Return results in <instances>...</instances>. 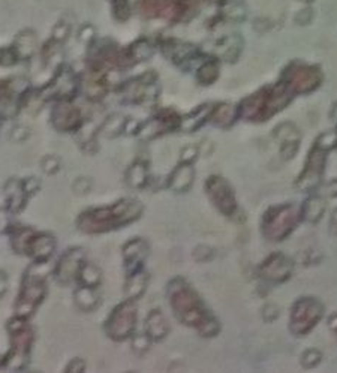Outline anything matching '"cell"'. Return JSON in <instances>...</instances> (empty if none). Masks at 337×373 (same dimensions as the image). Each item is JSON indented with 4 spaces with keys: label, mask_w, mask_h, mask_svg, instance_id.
<instances>
[{
    "label": "cell",
    "mask_w": 337,
    "mask_h": 373,
    "mask_svg": "<svg viewBox=\"0 0 337 373\" xmlns=\"http://www.w3.org/2000/svg\"><path fill=\"white\" fill-rule=\"evenodd\" d=\"M322 78L324 77L319 68L292 61L283 71L280 81L288 87V90L292 95H307L318 89L322 83Z\"/></svg>",
    "instance_id": "obj_5"
},
{
    "label": "cell",
    "mask_w": 337,
    "mask_h": 373,
    "mask_svg": "<svg viewBox=\"0 0 337 373\" xmlns=\"http://www.w3.org/2000/svg\"><path fill=\"white\" fill-rule=\"evenodd\" d=\"M303 2H307L309 4V2H314V0H303Z\"/></svg>",
    "instance_id": "obj_30"
},
{
    "label": "cell",
    "mask_w": 337,
    "mask_h": 373,
    "mask_svg": "<svg viewBox=\"0 0 337 373\" xmlns=\"http://www.w3.org/2000/svg\"><path fill=\"white\" fill-rule=\"evenodd\" d=\"M170 331V326L159 310H153L147 318V333L153 339H164Z\"/></svg>",
    "instance_id": "obj_19"
},
{
    "label": "cell",
    "mask_w": 337,
    "mask_h": 373,
    "mask_svg": "<svg viewBox=\"0 0 337 373\" xmlns=\"http://www.w3.org/2000/svg\"><path fill=\"white\" fill-rule=\"evenodd\" d=\"M211 108H213V107L208 105V104L196 107L194 111H191L189 114H186L184 117L180 119L179 129H182L184 132H195V131H198L210 119Z\"/></svg>",
    "instance_id": "obj_16"
},
{
    "label": "cell",
    "mask_w": 337,
    "mask_h": 373,
    "mask_svg": "<svg viewBox=\"0 0 337 373\" xmlns=\"http://www.w3.org/2000/svg\"><path fill=\"white\" fill-rule=\"evenodd\" d=\"M134 324H135V307L131 303H124L116 310L114 314H112L108 322V330L112 338L124 339L128 338L131 331L134 330Z\"/></svg>",
    "instance_id": "obj_11"
},
{
    "label": "cell",
    "mask_w": 337,
    "mask_h": 373,
    "mask_svg": "<svg viewBox=\"0 0 337 373\" xmlns=\"http://www.w3.org/2000/svg\"><path fill=\"white\" fill-rule=\"evenodd\" d=\"M327 324H329V328H330L334 334H337V312H334L333 315H330V318H329V321H327Z\"/></svg>",
    "instance_id": "obj_28"
},
{
    "label": "cell",
    "mask_w": 337,
    "mask_h": 373,
    "mask_svg": "<svg viewBox=\"0 0 337 373\" xmlns=\"http://www.w3.org/2000/svg\"><path fill=\"white\" fill-rule=\"evenodd\" d=\"M326 213V201L319 195H312L302 206V218L310 223H317Z\"/></svg>",
    "instance_id": "obj_18"
},
{
    "label": "cell",
    "mask_w": 337,
    "mask_h": 373,
    "mask_svg": "<svg viewBox=\"0 0 337 373\" xmlns=\"http://www.w3.org/2000/svg\"><path fill=\"white\" fill-rule=\"evenodd\" d=\"M302 206L294 203L270 207L261 219V230L270 242H283L302 220Z\"/></svg>",
    "instance_id": "obj_3"
},
{
    "label": "cell",
    "mask_w": 337,
    "mask_h": 373,
    "mask_svg": "<svg viewBox=\"0 0 337 373\" xmlns=\"http://www.w3.org/2000/svg\"><path fill=\"white\" fill-rule=\"evenodd\" d=\"M243 52V40L240 35H227L210 44V53L225 61H235Z\"/></svg>",
    "instance_id": "obj_12"
},
{
    "label": "cell",
    "mask_w": 337,
    "mask_h": 373,
    "mask_svg": "<svg viewBox=\"0 0 337 373\" xmlns=\"http://www.w3.org/2000/svg\"><path fill=\"white\" fill-rule=\"evenodd\" d=\"M194 179H195V170L192 162H182L174 168V171L171 172V176L168 179V188L174 192H187L194 184Z\"/></svg>",
    "instance_id": "obj_14"
},
{
    "label": "cell",
    "mask_w": 337,
    "mask_h": 373,
    "mask_svg": "<svg viewBox=\"0 0 337 373\" xmlns=\"http://www.w3.org/2000/svg\"><path fill=\"white\" fill-rule=\"evenodd\" d=\"M292 97L294 95L282 81L262 87L254 95L243 99L239 105V116L249 122H266L288 107Z\"/></svg>",
    "instance_id": "obj_2"
},
{
    "label": "cell",
    "mask_w": 337,
    "mask_h": 373,
    "mask_svg": "<svg viewBox=\"0 0 337 373\" xmlns=\"http://www.w3.org/2000/svg\"><path fill=\"white\" fill-rule=\"evenodd\" d=\"M204 188L211 204H213L223 216L235 220L239 219L242 211L239 203H237L234 189L227 180L220 176H210L206 180Z\"/></svg>",
    "instance_id": "obj_6"
},
{
    "label": "cell",
    "mask_w": 337,
    "mask_h": 373,
    "mask_svg": "<svg viewBox=\"0 0 337 373\" xmlns=\"http://www.w3.org/2000/svg\"><path fill=\"white\" fill-rule=\"evenodd\" d=\"M112 11L117 16L119 20H126L129 17L131 6H129V0H111Z\"/></svg>",
    "instance_id": "obj_26"
},
{
    "label": "cell",
    "mask_w": 337,
    "mask_h": 373,
    "mask_svg": "<svg viewBox=\"0 0 337 373\" xmlns=\"http://www.w3.org/2000/svg\"><path fill=\"white\" fill-rule=\"evenodd\" d=\"M324 312H326V306L318 298H298L291 309L290 331L294 336H306L317 327L324 316Z\"/></svg>",
    "instance_id": "obj_4"
},
{
    "label": "cell",
    "mask_w": 337,
    "mask_h": 373,
    "mask_svg": "<svg viewBox=\"0 0 337 373\" xmlns=\"http://www.w3.org/2000/svg\"><path fill=\"white\" fill-rule=\"evenodd\" d=\"M146 182V165L136 162L129 171V183L135 188H140Z\"/></svg>",
    "instance_id": "obj_25"
},
{
    "label": "cell",
    "mask_w": 337,
    "mask_h": 373,
    "mask_svg": "<svg viewBox=\"0 0 337 373\" xmlns=\"http://www.w3.org/2000/svg\"><path fill=\"white\" fill-rule=\"evenodd\" d=\"M219 78V64L216 59H208L196 71V81L201 85H211Z\"/></svg>",
    "instance_id": "obj_20"
},
{
    "label": "cell",
    "mask_w": 337,
    "mask_h": 373,
    "mask_svg": "<svg viewBox=\"0 0 337 373\" xmlns=\"http://www.w3.org/2000/svg\"><path fill=\"white\" fill-rule=\"evenodd\" d=\"M315 146H318L319 148L326 152L333 150V148L337 147V131H329V132H324L318 136V140L315 141Z\"/></svg>",
    "instance_id": "obj_23"
},
{
    "label": "cell",
    "mask_w": 337,
    "mask_h": 373,
    "mask_svg": "<svg viewBox=\"0 0 337 373\" xmlns=\"http://www.w3.org/2000/svg\"><path fill=\"white\" fill-rule=\"evenodd\" d=\"M330 119L333 120V123H336V126H337V102H336V104L333 105V108H331Z\"/></svg>",
    "instance_id": "obj_29"
},
{
    "label": "cell",
    "mask_w": 337,
    "mask_h": 373,
    "mask_svg": "<svg viewBox=\"0 0 337 373\" xmlns=\"http://www.w3.org/2000/svg\"><path fill=\"white\" fill-rule=\"evenodd\" d=\"M292 261L283 254H273L259 267V276L271 283H283L292 275Z\"/></svg>",
    "instance_id": "obj_9"
},
{
    "label": "cell",
    "mask_w": 337,
    "mask_h": 373,
    "mask_svg": "<svg viewBox=\"0 0 337 373\" xmlns=\"http://www.w3.org/2000/svg\"><path fill=\"white\" fill-rule=\"evenodd\" d=\"M327 153L329 152L322 150V148H319L315 144L310 148L305 168L295 182L298 191H302L305 194H312L321 184L324 172H326Z\"/></svg>",
    "instance_id": "obj_8"
},
{
    "label": "cell",
    "mask_w": 337,
    "mask_h": 373,
    "mask_svg": "<svg viewBox=\"0 0 337 373\" xmlns=\"http://www.w3.org/2000/svg\"><path fill=\"white\" fill-rule=\"evenodd\" d=\"M162 49H164L165 56L171 61H174V64L179 65L180 68L194 66V64L199 57L198 48L192 44H187V42L168 41V42H165V45Z\"/></svg>",
    "instance_id": "obj_13"
},
{
    "label": "cell",
    "mask_w": 337,
    "mask_h": 373,
    "mask_svg": "<svg viewBox=\"0 0 337 373\" xmlns=\"http://www.w3.org/2000/svg\"><path fill=\"white\" fill-rule=\"evenodd\" d=\"M237 119H240L239 116V107H235L232 104H218L213 108H211V114L210 119L211 123L215 124V126L219 128H230L234 124V122Z\"/></svg>",
    "instance_id": "obj_15"
},
{
    "label": "cell",
    "mask_w": 337,
    "mask_h": 373,
    "mask_svg": "<svg viewBox=\"0 0 337 373\" xmlns=\"http://www.w3.org/2000/svg\"><path fill=\"white\" fill-rule=\"evenodd\" d=\"M330 232L333 235H337V208L333 211L330 218Z\"/></svg>",
    "instance_id": "obj_27"
},
{
    "label": "cell",
    "mask_w": 337,
    "mask_h": 373,
    "mask_svg": "<svg viewBox=\"0 0 337 373\" xmlns=\"http://www.w3.org/2000/svg\"><path fill=\"white\" fill-rule=\"evenodd\" d=\"M273 136L274 140L279 143L280 156L285 160L292 159L297 155L300 148V141H302V135H300V131L294 123L285 122L278 124L273 131Z\"/></svg>",
    "instance_id": "obj_10"
},
{
    "label": "cell",
    "mask_w": 337,
    "mask_h": 373,
    "mask_svg": "<svg viewBox=\"0 0 337 373\" xmlns=\"http://www.w3.org/2000/svg\"><path fill=\"white\" fill-rule=\"evenodd\" d=\"M219 6V14L225 21L242 23L247 16L246 5L240 0H222Z\"/></svg>",
    "instance_id": "obj_17"
},
{
    "label": "cell",
    "mask_w": 337,
    "mask_h": 373,
    "mask_svg": "<svg viewBox=\"0 0 337 373\" xmlns=\"http://www.w3.org/2000/svg\"><path fill=\"white\" fill-rule=\"evenodd\" d=\"M174 314L184 326L194 327L204 338H213L220 330L218 318L210 312L201 297L183 279H174L168 288Z\"/></svg>",
    "instance_id": "obj_1"
},
{
    "label": "cell",
    "mask_w": 337,
    "mask_h": 373,
    "mask_svg": "<svg viewBox=\"0 0 337 373\" xmlns=\"http://www.w3.org/2000/svg\"><path fill=\"white\" fill-rule=\"evenodd\" d=\"M146 255L147 249L143 242H131L124 247V256H126L128 264L132 266V273H136V270L140 268Z\"/></svg>",
    "instance_id": "obj_21"
},
{
    "label": "cell",
    "mask_w": 337,
    "mask_h": 373,
    "mask_svg": "<svg viewBox=\"0 0 337 373\" xmlns=\"http://www.w3.org/2000/svg\"><path fill=\"white\" fill-rule=\"evenodd\" d=\"M141 213V206L136 201H122L114 207L102 208L93 211L90 219L95 222V230H111L119 225H124L134 219H136Z\"/></svg>",
    "instance_id": "obj_7"
},
{
    "label": "cell",
    "mask_w": 337,
    "mask_h": 373,
    "mask_svg": "<svg viewBox=\"0 0 337 373\" xmlns=\"http://www.w3.org/2000/svg\"><path fill=\"white\" fill-rule=\"evenodd\" d=\"M152 54H153V48L147 41H138L131 48V60L135 59L141 61L148 59Z\"/></svg>",
    "instance_id": "obj_22"
},
{
    "label": "cell",
    "mask_w": 337,
    "mask_h": 373,
    "mask_svg": "<svg viewBox=\"0 0 337 373\" xmlns=\"http://www.w3.org/2000/svg\"><path fill=\"white\" fill-rule=\"evenodd\" d=\"M322 360V353L315 350V348H310V350L305 351L302 355V366L305 369H314L317 367Z\"/></svg>",
    "instance_id": "obj_24"
}]
</instances>
